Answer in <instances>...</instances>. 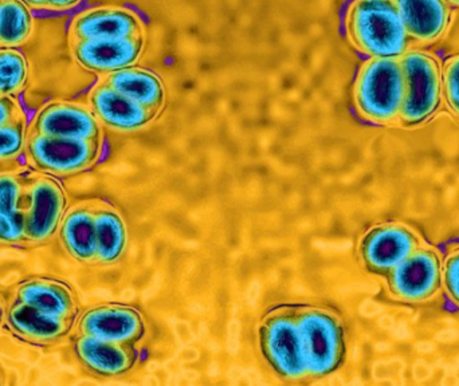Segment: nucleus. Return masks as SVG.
I'll list each match as a JSON object with an SVG mask.
<instances>
[{"instance_id":"1","label":"nucleus","mask_w":459,"mask_h":386,"mask_svg":"<svg viewBox=\"0 0 459 386\" xmlns=\"http://www.w3.org/2000/svg\"><path fill=\"white\" fill-rule=\"evenodd\" d=\"M345 27L351 43L371 58H401L414 43L393 0H353Z\"/></svg>"},{"instance_id":"2","label":"nucleus","mask_w":459,"mask_h":386,"mask_svg":"<svg viewBox=\"0 0 459 386\" xmlns=\"http://www.w3.org/2000/svg\"><path fill=\"white\" fill-rule=\"evenodd\" d=\"M404 99L401 58H369L355 85V102L361 117L380 125L399 124Z\"/></svg>"},{"instance_id":"3","label":"nucleus","mask_w":459,"mask_h":386,"mask_svg":"<svg viewBox=\"0 0 459 386\" xmlns=\"http://www.w3.org/2000/svg\"><path fill=\"white\" fill-rule=\"evenodd\" d=\"M404 99L399 125L411 128L433 117L441 105L442 70L425 51L409 50L401 56Z\"/></svg>"},{"instance_id":"4","label":"nucleus","mask_w":459,"mask_h":386,"mask_svg":"<svg viewBox=\"0 0 459 386\" xmlns=\"http://www.w3.org/2000/svg\"><path fill=\"white\" fill-rule=\"evenodd\" d=\"M102 139L81 140L27 132L24 155L32 169L51 176H67L91 168L101 153Z\"/></svg>"},{"instance_id":"5","label":"nucleus","mask_w":459,"mask_h":386,"mask_svg":"<svg viewBox=\"0 0 459 386\" xmlns=\"http://www.w3.org/2000/svg\"><path fill=\"white\" fill-rule=\"evenodd\" d=\"M304 341L307 376L324 377L333 373L344 361L347 345L342 321L331 312L304 309L297 312Z\"/></svg>"},{"instance_id":"6","label":"nucleus","mask_w":459,"mask_h":386,"mask_svg":"<svg viewBox=\"0 0 459 386\" xmlns=\"http://www.w3.org/2000/svg\"><path fill=\"white\" fill-rule=\"evenodd\" d=\"M259 342L264 360L273 371L286 380L307 376L304 341L294 310H282L267 317L259 329Z\"/></svg>"},{"instance_id":"7","label":"nucleus","mask_w":459,"mask_h":386,"mask_svg":"<svg viewBox=\"0 0 459 386\" xmlns=\"http://www.w3.org/2000/svg\"><path fill=\"white\" fill-rule=\"evenodd\" d=\"M66 193L56 176L29 174L24 210V244H43L58 231L66 212Z\"/></svg>"},{"instance_id":"8","label":"nucleus","mask_w":459,"mask_h":386,"mask_svg":"<svg viewBox=\"0 0 459 386\" xmlns=\"http://www.w3.org/2000/svg\"><path fill=\"white\" fill-rule=\"evenodd\" d=\"M388 293L403 304H425L442 288V259L423 244L385 277Z\"/></svg>"},{"instance_id":"9","label":"nucleus","mask_w":459,"mask_h":386,"mask_svg":"<svg viewBox=\"0 0 459 386\" xmlns=\"http://www.w3.org/2000/svg\"><path fill=\"white\" fill-rule=\"evenodd\" d=\"M425 244L420 235L402 223L372 227L359 245L361 262L372 274L385 278L404 259Z\"/></svg>"},{"instance_id":"10","label":"nucleus","mask_w":459,"mask_h":386,"mask_svg":"<svg viewBox=\"0 0 459 386\" xmlns=\"http://www.w3.org/2000/svg\"><path fill=\"white\" fill-rule=\"evenodd\" d=\"M70 53L82 69L110 74L131 67L144 50V35L116 39L69 40Z\"/></svg>"},{"instance_id":"11","label":"nucleus","mask_w":459,"mask_h":386,"mask_svg":"<svg viewBox=\"0 0 459 386\" xmlns=\"http://www.w3.org/2000/svg\"><path fill=\"white\" fill-rule=\"evenodd\" d=\"M29 133L69 139H102L101 124L91 107L69 101H51L35 116Z\"/></svg>"},{"instance_id":"12","label":"nucleus","mask_w":459,"mask_h":386,"mask_svg":"<svg viewBox=\"0 0 459 386\" xmlns=\"http://www.w3.org/2000/svg\"><path fill=\"white\" fill-rule=\"evenodd\" d=\"M89 105L100 124L120 132L144 128L158 116V112L137 104L104 80L100 81L89 94Z\"/></svg>"},{"instance_id":"13","label":"nucleus","mask_w":459,"mask_h":386,"mask_svg":"<svg viewBox=\"0 0 459 386\" xmlns=\"http://www.w3.org/2000/svg\"><path fill=\"white\" fill-rule=\"evenodd\" d=\"M144 35V24L134 11L121 7L91 8L75 16L69 40L116 39Z\"/></svg>"},{"instance_id":"14","label":"nucleus","mask_w":459,"mask_h":386,"mask_svg":"<svg viewBox=\"0 0 459 386\" xmlns=\"http://www.w3.org/2000/svg\"><path fill=\"white\" fill-rule=\"evenodd\" d=\"M78 331L104 341L132 347L144 334V323L136 310L123 306H97L85 312Z\"/></svg>"},{"instance_id":"15","label":"nucleus","mask_w":459,"mask_h":386,"mask_svg":"<svg viewBox=\"0 0 459 386\" xmlns=\"http://www.w3.org/2000/svg\"><path fill=\"white\" fill-rule=\"evenodd\" d=\"M7 326L15 336L35 345H53L64 339L74 320L54 317L15 298L8 309Z\"/></svg>"},{"instance_id":"16","label":"nucleus","mask_w":459,"mask_h":386,"mask_svg":"<svg viewBox=\"0 0 459 386\" xmlns=\"http://www.w3.org/2000/svg\"><path fill=\"white\" fill-rule=\"evenodd\" d=\"M15 298L54 317L74 320L78 305L74 290L53 278H29L15 288Z\"/></svg>"},{"instance_id":"17","label":"nucleus","mask_w":459,"mask_h":386,"mask_svg":"<svg viewBox=\"0 0 459 386\" xmlns=\"http://www.w3.org/2000/svg\"><path fill=\"white\" fill-rule=\"evenodd\" d=\"M411 39L418 43L438 40L449 26L446 0H393Z\"/></svg>"},{"instance_id":"18","label":"nucleus","mask_w":459,"mask_h":386,"mask_svg":"<svg viewBox=\"0 0 459 386\" xmlns=\"http://www.w3.org/2000/svg\"><path fill=\"white\" fill-rule=\"evenodd\" d=\"M75 357L91 373L99 376H120L134 365L131 347L104 341L96 337L78 334L73 341Z\"/></svg>"},{"instance_id":"19","label":"nucleus","mask_w":459,"mask_h":386,"mask_svg":"<svg viewBox=\"0 0 459 386\" xmlns=\"http://www.w3.org/2000/svg\"><path fill=\"white\" fill-rule=\"evenodd\" d=\"M29 174H0V243L24 244V210Z\"/></svg>"},{"instance_id":"20","label":"nucleus","mask_w":459,"mask_h":386,"mask_svg":"<svg viewBox=\"0 0 459 386\" xmlns=\"http://www.w3.org/2000/svg\"><path fill=\"white\" fill-rule=\"evenodd\" d=\"M58 231L62 247L74 261L81 263L96 261L94 205H73L65 212Z\"/></svg>"},{"instance_id":"21","label":"nucleus","mask_w":459,"mask_h":386,"mask_svg":"<svg viewBox=\"0 0 459 386\" xmlns=\"http://www.w3.org/2000/svg\"><path fill=\"white\" fill-rule=\"evenodd\" d=\"M104 81L124 96L153 112H160L166 101L163 82L158 75L147 70L126 67L107 74Z\"/></svg>"},{"instance_id":"22","label":"nucleus","mask_w":459,"mask_h":386,"mask_svg":"<svg viewBox=\"0 0 459 386\" xmlns=\"http://www.w3.org/2000/svg\"><path fill=\"white\" fill-rule=\"evenodd\" d=\"M96 223V261L113 263L120 258L126 244V229L121 216L107 205H94Z\"/></svg>"},{"instance_id":"23","label":"nucleus","mask_w":459,"mask_h":386,"mask_svg":"<svg viewBox=\"0 0 459 386\" xmlns=\"http://www.w3.org/2000/svg\"><path fill=\"white\" fill-rule=\"evenodd\" d=\"M34 30L31 8L23 0H0V47L24 45Z\"/></svg>"},{"instance_id":"24","label":"nucleus","mask_w":459,"mask_h":386,"mask_svg":"<svg viewBox=\"0 0 459 386\" xmlns=\"http://www.w3.org/2000/svg\"><path fill=\"white\" fill-rule=\"evenodd\" d=\"M29 82V62L15 48L0 47V94L16 96Z\"/></svg>"},{"instance_id":"25","label":"nucleus","mask_w":459,"mask_h":386,"mask_svg":"<svg viewBox=\"0 0 459 386\" xmlns=\"http://www.w3.org/2000/svg\"><path fill=\"white\" fill-rule=\"evenodd\" d=\"M26 137V117L16 123L0 126V161L13 160L24 152Z\"/></svg>"},{"instance_id":"26","label":"nucleus","mask_w":459,"mask_h":386,"mask_svg":"<svg viewBox=\"0 0 459 386\" xmlns=\"http://www.w3.org/2000/svg\"><path fill=\"white\" fill-rule=\"evenodd\" d=\"M442 97L459 120V54L447 59L442 70Z\"/></svg>"},{"instance_id":"27","label":"nucleus","mask_w":459,"mask_h":386,"mask_svg":"<svg viewBox=\"0 0 459 386\" xmlns=\"http://www.w3.org/2000/svg\"><path fill=\"white\" fill-rule=\"evenodd\" d=\"M442 288L459 309V245L442 259Z\"/></svg>"},{"instance_id":"28","label":"nucleus","mask_w":459,"mask_h":386,"mask_svg":"<svg viewBox=\"0 0 459 386\" xmlns=\"http://www.w3.org/2000/svg\"><path fill=\"white\" fill-rule=\"evenodd\" d=\"M26 117L21 104L13 96L0 94V126L16 123Z\"/></svg>"},{"instance_id":"29","label":"nucleus","mask_w":459,"mask_h":386,"mask_svg":"<svg viewBox=\"0 0 459 386\" xmlns=\"http://www.w3.org/2000/svg\"><path fill=\"white\" fill-rule=\"evenodd\" d=\"M81 0H48L46 2V10L50 11H66L75 7Z\"/></svg>"},{"instance_id":"30","label":"nucleus","mask_w":459,"mask_h":386,"mask_svg":"<svg viewBox=\"0 0 459 386\" xmlns=\"http://www.w3.org/2000/svg\"><path fill=\"white\" fill-rule=\"evenodd\" d=\"M30 8H35V10H46V2L48 0H23Z\"/></svg>"},{"instance_id":"31","label":"nucleus","mask_w":459,"mask_h":386,"mask_svg":"<svg viewBox=\"0 0 459 386\" xmlns=\"http://www.w3.org/2000/svg\"><path fill=\"white\" fill-rule=\"evenodd\" d=\"M5 376L4 372H3L2 366H0V385H4Z\"/></svg>"},{"instance_id":"32","label":"nucleus","mask_w":459,"mask_h":386,"mask_svg":"<svg viewBox=\"0 0 459 386\" xmlns=\"http://www.w3.org/2000/svg\"><path fill=\"white\" fill-rule=\"evenodd\" d=\"M3 317H4V309H3L2 299H0V322H2Z\"/></svg>"},{"instance_id":"33","label":"nucleus","mask_w":459,"mask_h":386,"mask_svg":"<svg viewBox=\"0 0 459 386\" xmlns=\"http://www.w3.org/2000/svg\"><path fill=\"white\" fill-rule=\"evenodd\" d=\"M446 2L449 3V4L458 5L459 7V0H446Z\"/></svg>"}]
</instances>
